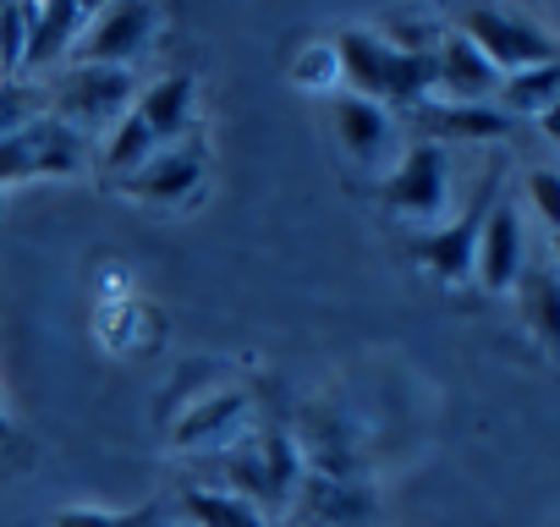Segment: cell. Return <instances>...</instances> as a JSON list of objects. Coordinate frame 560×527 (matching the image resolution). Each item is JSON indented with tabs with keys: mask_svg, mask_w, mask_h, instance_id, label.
Wrapping results in <instances>:
<instances>
[{
	"mask_svg": "<svg viewBox=\"0 0 560 527\" xmlns=\"http://www.w3.org/2000/svg\"><path fill=\"white\" fill-rule=\"evenodd\" d=\"M12 440H18V423H12L7 407H0V445H12Z\"/></svg>",
	"mask_w": 560,
	"mask_h": 527,
	"instance_id": "cell-26",
	"label": "cell"
},
{
	"mask_svg": "<svg viewBox=\"0 0 560 527\" xmlns=\"http://www.w3.org/2000/svg\"><path fill=\"white\" fill-rule=\"evenodd\" d=\"M165 527H187V522H165Z\"/></svg>",
	"mask_w": 560,
	"mask_h": 527,
	"instance_id": "cell-28",
	"label": "cell"
},
{
	"mask_svg": "<svg viewBox=\"0 0 560 527\" xmlns=\"http://www.w3.org/2000/svg\"><path fill=\"white\" fill-rule=\"evenodd\" d=\"M94 341L110 352V358H138L160 341V319L149 303L127 297V303H100L94 308Z\"/></svg>",
	"mask_w": 560,
	"mask_h": 527,
	"instance_id": "cell-16",
	"label": "cell"
},
{
	"mask_svg": "<svg viewBox=\"0 0 560 527\" xmlns=\"http://www.w3.org/2000/svg\"><path fill=\"white\" fill-rule=\"evenodd\" d=\"M423 132V143H494L511 132V116L500 105H451V99H423L418 110H407Z\"/></svg>",
	"mask_w": 560,
	"mask_h": 527,
	"instance_id": "cell-15",
	"label": "cell"
},
{
	"mask_svg": "<svg viewBox=\"0 0 560 527\" xmlns=\"http://www.w3.org/2000/svg\"><path fill=\"white\" fill-rule=\"evenodd\" d=\"M138 99V78L121 67H61L50 78V116H61L72 132H83L89 143H105L110 127L132 110Z\"/></svg>",
	"mask_w": 560,
	"mask_h": 527,
	"instance_id": "cell-4",
	"label": "cell"
},
{
	"mask_svg": "<svg viewBox=\"0 0 560 527\" xmlns=\"http://www.w3.org/2000/svg\"><path fill=\"white\" fill-rule=\"evenodd\" d=\"M94 7H67V0H56V7H28V50H23V78L34 72H56L72 61L83 28H89Z\"/></svg>",
	"mask_w": 560,
	"mask_h": 527,
	"instance_id": "cell-13",
	"label": "cell"
},
{
	"mask_svg": "<svg viewBox=\"0 0 560 527\" xmlns=\"http://www.w3.org/2000/svg\"><path fill=\"white\" fill-rule=\"evenodd\" d=\"M192 110H198V78L192 72H165L154 83L138 89L132 110L110 127V138L100 143V171L110 181H121L127 171H138L149 154H160L165 143L192 132Z\"/></svg>",
	"mask_w": 560,
	"mask_h": 527,
	"instance_id": "cell-1",
	"label": "cell"
},
{
	"mask_svg": "<svg viewBox=\"0 0 560 527\" xmlns=\"http://www.w3.org/2000/svg\"><path fill=\"white\" fill-rule=\"evenodd\" d=\"M434 89H440V99H451V105H489V99L500 94V72L451 28V34H440V45H434Z\"/></svg>",
	"mask_w": 560,
	"mask_h": 527,
	"instance_id": "cell-14",
	"label": "cell"
},
{
	"mask_svg": "<svg viewBox=\"0 0 560 527\" xmlns=\"http://www.w3.org/2000/svg\"><path fill=\"white\" fill-rule=\"evenodd\" d=\"M500 181H505V160H494V165L483 171V181H478V192L467 198L462 220H445V225L412 236V258L423 264L434 281H445V286L472 281V253H478V236H483L489 209L500 203Z\"/></svg>",
	"mask_w": 560,
	"mask_h": 527,
	"instance_id": "cell-5",
	"label": "cell"
},
{
	"mask_svg": "<svg viewBox=\"0 0 560 527\" xmlns=\"http://www.w3.org/2000/svg\"><path fill=\"white\" fill-rule=\"evenodd\" d=\"M45 99L28 89V78H12V83H0V138H7L12 127H23L28 116H39Z\"/></svg>",
	"mask_w": 560,
	"mask_h": 527,
	"instance_id": "cell-23",
	"label": "cell"
},
{
	"mask_svg": "<svg viewBox=\"0 0 560 527\" xmlns=\"http://www.w3.org/2000/svg\"><path fill=\"white\" fill-rule=\"evenodd\" d=\"M456 34L500 72V78H511V72H527V67H549V61H560L555 56V39L549 34H538L533 23H522V17H511V12H494V7H478V12H462L456 17Z\"/></svg>",
	"mask_w": 560,
	"mask_h": 527,
	"instance_id": "cell-9",
	"label": "cell"
},
{
	"mask_svg": "<svg viewBox=\"0 0 560 527\" xmlns=\"http://www.w3.org/2000/svg\"><path fill=\"white\" fill-rule=\"evenodd\" d=\"M330 132H336V149L347 154L352 171L385 181L390 165L401 160V121L396 110L374 105V99H358V94H336L330 99Z\"/></svg>",
	"mask_w": 560,
	"mask_h": 527,
	"instance_id": "cell-7",
	"label": "cell"
},
{
	"mask_svg": "<svg viewBox=\"0 0 560 527\" xmlns=\"http://www.w3.org/2000/svg\"><path fill=\"white\" fill-rule=\"evenodd\" d=\"M538 127H544V132H549L555 143H560V105H549V110L538 116Z\"/></svg>",
	"mask_w": 560,
	"mask_h": 527,
	"instance_id": "cell-25",
	"label": "cell"
},
{
	"mask_svg": "<svg viewBox=\"0 0 560 527\" xmlns=\"http://www.w3.org/2000/svg\"><path fill=\"white\" fill-rule=\"evenodd\" d=\"M160 28H165V17L154 7H94V17H89L67 67H121V72H132V61L149 56Z\"/></svg>",
	"mask_w": 560,
	"mask_h": 527,
	"instance_id": "cell-10",
	"label": "cell"
},
{
	"mask_svg": "<svg viewBox=\"0 0 560 527\" xmlns=\"http://www.w3.org/2000/svg\"><path fill=\"white\" fill-rule=\"evenodd\" d=\"M527 203L544 214V225H549V231H560V171H555V165L527 171Z\"/></svg>",
	"mask_w": 560,
	"mask_h": 527,
	"instance_id": "cell-24",
	"label": "cell"
},
{
	"mask_svg": "<svg viewBox=\"0 0 560 527\" xmlns=\"http://www.w3.org/2000/svg\"><path fill=\"white\" fill-rule=\"evenodd\" d=\"M182 522L187 527H269V516L253 500L231 494V489H187L182 494Z\"/></svg>",
	"mask_w": 560,
	"mask_h": 527,
	"instance_id": "cell-18",
	"label": "cell"
},
{
	"mask_svg": "<svg viewBox=\"0 0 560 527\" xmlns=\"http://www.w3.org/2000/svg\"><path fill=\"white\" fill-rule=\"evenodd\" d=\"M0 83H12V78H7V72H0Z\"/></svg>",
	"mask_w": 560,
	"mask_h": 527,
	"instance_id": "cell-29",
	"label": "cell"
},
{
	"mask_svg": "<svg viewBox=\"0 0 560 527\" xmlns=\"http://www.w3.org/2000/svg\"><path fill=\"white\" fill-rule=\"evenodd\" d=\"M0 198H7V192H0Z\"/></svg>",
	"mask_w": 560,
	"mask_h": 527,
	"instance_id": "cell-30",
	"label": "cell"
},
{
	"mask_svg": "<svg viewBox=\"0 0 560 527\" xmlns=\"http://www.w3.org/2000/svg\"><path fill=\"white\" fill-rule=\"evenodd\" d=\"M50 527H165L160 505H132V511H110V505H61L50 516Z\"/></svg>",
	"mask_w": 560,
	"mask_h": 527,
	"instance_id": "cell-21",
	"label": "cell"
},
{
	"mask_svg": "<svg viewBox=\"0 0 560 527\" xmlns=\"http://www.w3.org/2000/svg\"><path fill=\"white\" fill-rule=\"evenodd\" d=\"M380 198H385L390 214H401V220H412L423 231L445 225V209H451V154L440 143H423V138L407 143L401 160L390 165Z\"/></svg>",
	"mask_w": 560,
	"mask_h": 527,
	"instance_id": "cell-6",
	"label": "cell"
},
{
	"mask_svg": "<svg viewBox=\"0 0 560 527\" xmlns=\"http://www.w3.org/2000/svg\"><path fill=\"white\" fill-rule=\"evenodd\" d=\"M336 56H341L347 94L374 99L385 110H418L434 94V56L396 50L380 28H341Z\"/></svg>",
	"mask_w": 560,
	"mask_h": 527,
	"instance_id": "cell-2",
	"label": "cell"
},
{
	"mask_svg": "<svg viewBox=\"0 0 560 527\" xmlns=\"http://www.w3.org/2000/svg\"><path fill=\"white\" fill-rule=\"evenodd\" d=\"M287 78H292V89L319 94V99L347 94V83H341V56H336V34H330V39H325V34L298 39L292 56H287Z\"/></svg>",
	"mask_w": 560,
	"mask_h": 527,
	"instance_id": "cell-17",
	"label": "cell"
},
{
	"mask_svg": "<svg viewBox=\"0 0 560 527\" xmlns=\"http://www.w3.org/2000/svg\"><path fill=\"white\" fill-rule=\"evenodd\" d=\"M23 50H28V7H0V72L23 78Z\"/></svg>",
	"mask_w": 560,
	"mask_h": 527,
	"instance_id": "cell-22",
	"label": "cell"
},
{
	"mask_svg": "<svg viewBox=\"0 0 560 527\" xmlns=\"http://www.w3.org/2000/svg\"><path fill=\"white\" fill-rule=\"evenodd\" d=\"M527 270V242H522V209L511 198H500L483 220V236H478V253H472V281L483 292H516Z\"/></svg>",
	"mask_w": 560,
	"mask_h": 527,
	"instance_id": "cell-12",
	"label": "cell"
},
{
	"mask_svg": "<svg viewBox=\"0 0 560 527\" xmlns=\"http://www.w3.org/2000/svg\"><path fill=\"white\" fill-rule=\"evenodd\" d=\"M516 303H522V319H527L549 347H560V276H555V270H522Z\"/></svg>",
	"mask_w": 560,
	"mask_h": 527,
	"instance_id": "cell-20",
	"label": "cell"
},
{
	"mask_svg": "<svg viewBox=\"0 0 560 527\" xmlns=\"http://www.w3.org/2000/svg\"><path fill=\"white\" fill-rule=\"evenodd\" d=\"M209 181V143L198 138V127L176 143H165L160 154H149L138 171H127L116 181V192L138 198V203H154V209H182L203 192Z\"/></svg>",
	"mask_w": 560,
	"mask_h": 527,
	"instance_id": "cell-8",
	"label": "cell"
},
{
	"mask_svg": "<svg viewBox=\"0 0 560 527\" xmlns=\"http://www.w3.org/2000/svg\"><path fill=\"white\" fill-rule=\"evenodd\" d=\"M549 247H555V258H560V231H549Z\"/></svg>",
	"mask_w": 560,
	"mask_h": 527,
	"instance_id": "cell-27",
	"label": "cell"
},
{
	"mask_svg": "<svg viewBox=\"0 0 560 527\" xmlns=\"http://www.w3.org/2000/svg\"><path fill=\"white\" fill-rule=\"evenodd\" d=\"M494 105H500L511 121H516V116H544L549 105H560V61H549V67H527V72L500 78Z\"/></svg>",
	"mask_w": 560,
	"mask_h": 527,
	"instance_id": "cell-19",
	"label": "cell"
},
{
	"mask_svg": "<svg viewBox=\"0 0 560 527\" xmlns=\"http://www.w3.org/2000/svg\"><path fill=\"white\" fill-rule=\"evenodd\" d=\"M89 165H94V143L50 110L28 116L23 127L0 138V192L23 181H67V176H83Z\"/></svg>",
	"mask_w": 560,
	"mask_h": 527,
	"instance_id": "cell-3",
	"label": "cell"
},
{
	"mask_svg": "<svg viewBox=\"0 0 560 527\" xmlns=\"http://www.w3.org/2000/svg\"><path fill=\"white\" fill-rule=\"evenodd\" d=\"M165 429H171V445L176 450H231L258 423H253V407H247V390L242 385H214L209 396H198L192 407H182Z\"/></svg>",
	"mask_w": 560,
	"mask_h": 527,
	"instance_id": "cell-11",
	"label": "cell"
}]
</instances>
